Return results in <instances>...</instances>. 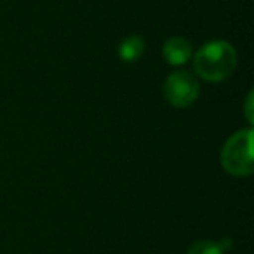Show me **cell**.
Returning <instances> with one entry per match:
<instances>
[{
	"mask_svg": "<svg viewBox=\"0 0 254 254\" xmlns=\"http://www.w3.org/2000/svg\"><path fill=\"white\" fill-rule=\"evenodd\" d=\"M221 166L233 176H249L254 169L253 131H239L225 143L221 152Z\"/></svg>",
	"mask_w": 254,
	"mask_h": 254,
	"instance_id": "7a4b0ae2",
	"label": "cell"
},
{
	"mask_svg": "<svg viewBox=\"0 0 254 254\" xmlns=\"http://www.w3.org/2000/svg\"><path fill=\"white\" fill-rule=\"evenodd\" d=\"M143 51H145V40L141 37H127L120 42L119 56L126 63H132V61L139 60Z\"/></svg>",
	"mask_w": 254,
	"mask_h": 254,
	"instance_id": "5b68a950",
	"label": "cell"
},
{
	"mask_svg": "<svg viewBox=\"0 0 254 254\" xmlns=\"http://www.w3.org/2000/svg\"><path fill=\"white\" fill-rule=\"evenodd\" d=\"M162 53L167 63L180 66V64H185L191 58V44L183 37H173V39L166 40Z\"/></svg>",
	"mask_w": 254,
	"mask_h": 254,
	"instance_id": "277c9868",
	"label": "cell"
},
{
	"mask_svg": "<svg viewBox=\"0 0 254 254\" xmlns=\"http://www.w3.org/2000/svg\"><path fill=\"white\" fill-rule=\"evenodd\" d=\"M225 251L221 249L218 242H211V240H198V242L191 244L188 249V254H223Z\"/></svg>",
	"mask_w": 254,
	"mask_h": 254,
	"instance_id": "8992f818",
	"label": "cell"
},
{
	"mask_svg": "<svg viewBox=\"0 0 254 254\" xmlns=\"http://www.w3.org/2000/svg\"><path fill=\"white\" fill-rule=\"evenodd\" d=\"M164 96L173 106L187 108L197 99L198 84L187 71H176L167 77L166 84H164Z\"/></svg>",
	"mask_w": 254,
	"mask_h": 254,
	"instance_id": "3957f363",
	"label": "cell"
},
{
	"mask_svg": "<svg viewBox=\"0 0 254 254\" xmlns=\"http://www.w3.org/2000/svg\"><path fill=\"white\" fill-rule=\"evenodd\" d=\"M237 66V53L225 40L207 42L193 60V68L204 80L221 82L232 75Z\"/></svg>",
	"mask_w": 254,
	"mask_h": 254,
	"instance_id": "6da1fadb",
	"label": "cell"
}]
</instances>
